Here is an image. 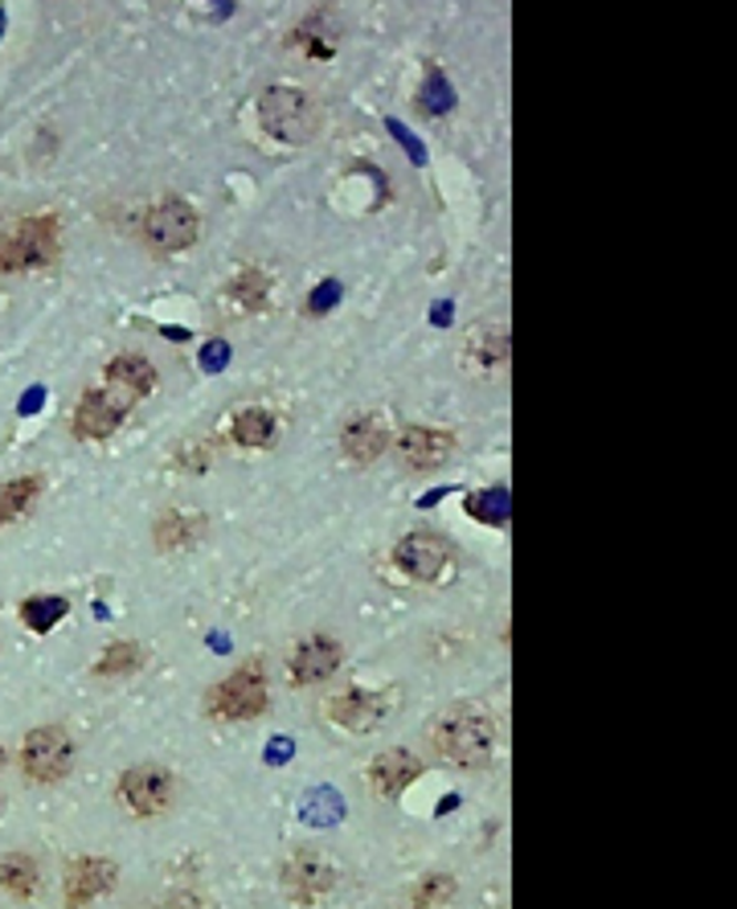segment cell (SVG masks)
I'll use <instances>...</instances> for the list:
<instances>
[{"label": "cell", "mask_w": 737, "mask_h": 909, "mask_svg": "<svg viewBox=\"0 0 737 909\" xmlns=\"http://www.w3.org/2000/svg\"><path fill=\"white\" fill-rule=\"evenodd\" d=\"M336 668H340V644H336V640H328V635L304 640V644L295 647L292 676L299 680V685H316V680H328Z\"/></svg>", "instance_id": "cell-11"}, {"label": "cell", "mask_w": 737, "mask_h": 909, "mask_svg": "<svg viewBox=\"0 0 737 909\" xmlns=\"http://www.w3.org/2000/svg\"><path fill=\"white\" fill-rule=\"evenodd\" d=\"M225 357H230V345H225V340H209L206 352H201V369H206V373H218V369H225Z\"/></svg>", "instance_id": "cell-28"}, {"label": "cell", "mask_w": 737, "mask_h": 909, "mask_svg": "<svg viewBox=\"0 0 737 909\" xmlns=\"http://www.w3.org/2000/svg\"><path fill=\"white\" fill-rule=\"evenodd\" d=\"M508 488H487V492H475V496H467V512H472L475 520H484V525H508Z\"/></svg>", "instance_id": "cell-18"}, {"label": "cell", "mask_w": 737, "mask_h": 909, "mask_svg": "<svg viewBox=\"0 0 737 909\" xmlns=\"http://www.w3.org/2000/svg\"><path fill=\"white\" fill-rule=\"evenodd\" d=\"M139 659H144V652H139L136 644H112L107 647V656L98 659V676H119V672H131V668H139Z\"/></svg>", "instance_id": "cell-24"}, {"label": "cell", "mask_w": 737, "mask_h": 909, "mask_svg": "<svg viewBox=\"0 0 737 909\" xmlns=\"http://www.w3.org/2000/svg\"><path fill=\"white\" fill-rule=\"evenodd\" d=\"M136 402V393L107 385V390H91L74 410V434L83 438H107V434L127 419V410Z\"/></svg>", "instance_id": "cell-8"}, {"label": "cell", "mask_w": 737, "mask_h": 909, "mask_svg": "<svg viewBox=\"0 0 737 909\" xmlns=\"http://www.w3.org/2000/svg\"><path fill=\"white\" fill-rule=\"evenodd\" d=\"M38 406H42V385H33V390L25 393V402H21V414H33Z\"/></svg>", "instance_id": "cell-31"}, {"label": "cell", "mask_w": 737, "mask_h": 909, "mask_svg": "<svg viewBox=\"0 0 737 909\" xmlns=\"http://www.w3.org/2000/svg\"><path fill=\"white\" fill-rule=\"evenodd\" d=\"M0 762H4V754H0Z\"/></svg>", "instance_id": "cell-33"}, {"label": "cell", "mask_w": 737, "mask_h": 909, "mask_svg": "<svg viewBox=\"0 0 737 909\" xmlns=\"http://www.w3.org/2000/svg\"><path fill=\"white\" fill-rule=\"evenodd\" d=\"M336 299H340V283L324 279L320 287H316V295H312V304H307V308H312V311H328V308H336Z\"/></svg>", "instance_id": "cell-29"}, {"label": "cell", "mask_w": 737, "mask_h": 909, "mask_svg": "<svg viewBox=\"0 0 737 909\" xmlns=\"http://www.w3.org/2000/svg\"><path fill=\"white\" fill-rule=\"evenodd\" d=\"M156 537H160V549H177V541H181V546L189 541V525H185V517H165Z\"/></svg>", "instance_id": "cell-26"}, {"label": "cell", "mask_w": 737, "mask_h": 909, "mask_svg": "<svg viewBox=\"0 0 737 909\" xmlns=\"http://www.w3.org/2000/svg\"><path fill=\"white\" fill-rule=\"evenodd\" d=\"M107 381L139 398V393H148L156 385V369L144 361V357H131V352H127V357H115V361L107 364Z\"/></svg>", "instance_id": "cell-16"}, {"label": "cell", "mask_w": 737, "mask_h": 909, "mask_svg": "<svg viewBox=\"0 0 737 909\" xmlns=\"http://www.w3.org/2000/svg\"><path fill=\"white\" fill-rule=\"evenodd\" d=\"M38 488H42V479L38 476H25V479H17V484H4V488H0V525L21 517L29 504H33Z\"/></svg>", "instance_id": "cell-20"}, {"label": "cell", "mask_w": 737, "mask_h": 909, "mask_svg": "<svg viewBox=\"0 0 737 909\" xmlns=\"http://www.w3.org/2000/svg\"><path fill=\"white\" fill-rule=\"evenodd\" d=\"M287 758H292V738H275L266 750V762H287Z\"/></svg>", "instance_id": "cell-30"}, {"label": "cell", "mask_w": 737, "mask_h": 909, "mask_svg": "<svg viewBox=\"0 0 737 909\" xmlns=\"http://www.w3.org/2000/svg\"><path fill=\"white\" fill-rule=\"evenodd\" d=\"M165 909H201V901H197V897H177V901H168Z\"/></svg>", "instance_id": "cell-32"}, {"label": "cell", "mask_w": 737, "mask_h": 909, "mask_svg": "<svg viewBox=\"0 0 737 909\" xmlns=\"http://www.w3.org/2000/svg\"><path fill=\"white\" fill-rule=\"evenodd\" d=\"M431 742L455 767H484L492 758V721L480 709H446L431 721Z\"/></svg>", "instance_id": "cell-1"}, {"label": "cell", "mask_w": 737, "mask_h": 909, "mask_svg": "<svg viewBox=\"0 0 737 909\" xmlns=\"http://www.w3.org/2000/svg\"><path fill=\"white\" fill-rule=\"evenodd\" d=\"M451 889H455V885H451V877H427V881H422V889L414 894V906L418 909L439 906V901H446V897H451Z\"/></svg>", "instance_id": "cell-25"}, {"label": "cell", "mask_w": 737, "mask_h": 909, "mask_svg": "<svg viewBox=\"0 0 737 909\" xmlns=\"http://www.w3.org/2000/svg\"><path fill=\"white\" fill-rule=\"evenodd\" d=\"M70 762H74V742H70L66 729L45 726V729H33V733L25 738L21 767H25L29 779H38V783H57V779L70 770Z\"/></svg>", "instance_id": "cell-5"}, {"label": "cell", "mask_w": 737, "mask_h": 909, "mask_svg": "<svg viewBox=\"0 0 737 909\" xmlns=\"http://www.w3.org/2000/svg\"><path fill=\"white\" fill-rule=\"evenodd\" d=\"M62 615H66V599H29L21 606V619L33 631H50Z\"/></svg>", "instance_id": "cell-22"}, {"label": "cell", "mask_w": 737, "mask_h": 909, "mask_svg": "<svg viewBox=\"0 0 737 909\" xmlns=\"http://www.w3.org/2000/svg\"><path fill=\"white\" fill-rule=\"evenodd\" d=\"M266 709V676L259 664L238 668L230 680L218 685V693H209V714L222 721H251Z\"/></svg>", "instance_id": "cell-2"}, {"label": "cell", "mask_w": 737, "mask_h": 909, "mask_svg": "<svg viewBox=\"0 0 737 909\" xmlns=\"http://www.w3.org/2000/svg\"><path fill=\"white\" fill-rule=\"evenodd\" d=\"M263 124L278 140H312L316 136V107L307 103L304 91L271 86L263 95Z\"/></svg>", "instance_id": "cell-3"}, {"label": "cell", "mask_w": 737, "mask_h": 909, "mask_svg": "<svg viewBox=\"0 0 737 909\" xmlns=\"http://www.w3.org/2000/svg\"><path fill=\"white\" fill-rule=\"evenodd\" d=\"M340 447H345V455H352L357 463H369L390 447V431H386V422L381 419H369V414H365V419H352L345 426Z\"/></svg>", "instance_id": "cell-14"}, {"label": "cell", "mask_w": 737, "mask_h": 909, "mask_svg": "<svg viewBox=\"0 0 737 909\" xmlns=\"http://www.w3.org/2000/svg\"><path fill=\"white\" fill-rule=\"evenodd\" d=\"M115 885V865L112 860H95V856H86V860H78V865H70L66 873V906L78 909L86 906L91 897L107 894Z\"/></svg>", "instance_id": "cell-13"}, {"label": "cell", "mask_w": 737, "mask_h": 909, "mask_svg": "<svg viewBox=\"0 0 737 909\" xmlns=\"http://www.w3.org/2000/svg\"><path fill=\"white\" fill-rule=\"evenodd\" d=\"M304 820L307 824H336L340 815H345V803H340V795L336 791H328V786H320V791H312V795H304Z\"/></svg>", "instance_id": "cell-21"}, {"label": "cell", "mask_w": 737, "mask_h": 909, "mask_svg": "<svg viewBox=\"0 0 737 909\" xmlns=\"http://www.w3.org/2000/svg\"><path fill=\"white\" fill-rule=\"evenodd\" d=\"M398 451H402V459L410 463V467L427 472V467H439V463L451 459L455 438L443 431H431V426H410V431L398 434Z\"/></svg>", "instance_id": "cell-10"}, {"label": "cell", "mask_w": 737, "mask_h": 909, "mask_svg": "<svg viewBox=\"0 0 737 909\" xmlns=\"http://www.w3.org/2000/svg\"><path fill=\"white\" fill-rule=\"evenodd\" d=\"M119 795L136 815H160L172 803V774L160 767H131L119 779Z\"/></svg>", "instance_id": "cell-9"}, {"label": "cell", "mask_w": 737, "mask_h": 909, "mask_svg": "<svg viewBox=\"0 0 737 909\" xmlns=\"http://www.w3.org/2000/svg\"><path fill=\"white\" fill-rule=\"evenodd\" d=\"M418 774H422V762H418L410 750H386V754L373 758V767H369V786H373L377 795L393 799L402 795Z\"/></svg>", "instance_id": "cell-12"}, {"label": "cell", "mask_w": 737, "mask_h": 909, "mask_svg": "<svg viewBox=\"0 0 737 909\" xmlns=\"http://www.w3.org/2000/svg\"><path fill=\"white\" fill-rule=\"evenodd\" d=\"M418 107L427 115H443L455 107V95H451V83H446L443 74L431 71L427 74V86H422V98H418Z\"/></svg>", "instance_id": "cell-23"}, {"label": "cell", "mask_w": 737, "mask_h": 909, "mask_svg": "<svg viewBox=\"0 0 737 909\" xmlns=\"http://www.w3.org/2000/svg\"><path fill=\"white\" fill-rule=\"evenodd\" d=\"M275 431H278L275 414H266V410H242L230 434H234L238 447H266V443L275 438Z\"/></svg>", "instance_id": "cell-17"}, {"label": "cell", "mask_w": 737, "mask_h": 909, "mask_svg": "<svg viewBox=\"0 0 737 909\" xmlns=\"http://www.w3.org/2000/svg\"><path fill=\"white\" fill-rule=\"evenodd\" d=\"M263 275H246V279H238L234 287H230V295H234L238 304H246V308H254L259 299H263Z\"/></svg>", "instance_id": "cell-27"}, {"label": "cell", "mask_w": 737, "mask_h": 909, "mask_svg": "<svg viewBox=\"0 0 737 909\" xmlns=\"http://www.w3.org/2000/svg\"><path fill=\"white\" fill-rule=\"evenodd\" d=\"M0 885L17 897L33 894V889H38V865H33L29 856H4V860H0Z\"/></svg>", "instance_id": "cell-19"}, {"label": "cell", "mask_w": 737, "mask_h": 909, "mask_svg": "<svg viewBox=\"0 0 737 909\" xmlns=\"http://www.w3.org/2000/svg\"><path fill=\"white\" fill-rule=\"evenodd\" d=\"M393 561H398L402 574L418 578V582H443L451 574V566H455V553L434 532H410V537L398 541Z\"/></svg>", "instance_id": "cell-6"}, {"label": "cell", "mask_w": 737, "mask_h": 909, "mask_svg": "<svg viewBox=\"0 0 737 909\" xmlns=\"http://www.w3.org/2000/svg\"><path fill=\"white\" fill-rule=\"evenodd\" d=\"M381 714H386V705L377 697H369V693H345V697H336L333 705H328V717H333L336 726L345 729H357V733H365V729H373L377 721H381Z\"/></svg>", "instance_id": "cell-15"}, {"label": "cell", "mask_w": 737, "mask_h": 909, "mask_svg": "<svg viewBox=\"0 0 737 909\" xmlns=\"http://www.w3.org/2000/svg\"><path fill=\"white\" fill-rule=\"evenodd\" d=\"M57 251V222L54 218H29L17 225V234L0 246V271H25V266L50 263Z\"/></svg>", "instance_id": "cell-7"}, {"label": "cell", "mask_w": 737, "mask_h": 909, "mask_svg": "<svg viewBox=\"0 0 737 909\" xmlns=\"http://www.w3.org/2000/svg\"><path fill=\"white\" fill-rule=\"evenodd\" d=\"M197 230H201V222H197L193 205H185V201H177V197H168V201H160V205L148 213L144 239H148V246H152L156 254H177V251H185V246H193Z\"/></svg>", "instance_id": "cell-4"}]
</instances>
